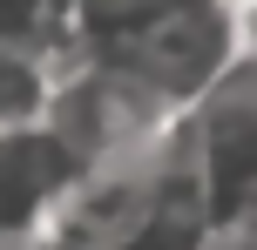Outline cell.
Here are the masks:
<instances>
[{"label":"cell","mask_w":257,"mask_h":250,"mask_svg":"<svg viewBox=\"0 0 257 250\" xmlns=\"http://www.w3.org/2000/svg\"><path fill=\"white\" fill-rule=\"evenodd\" d=\"M250 21L230 0H149L128 27L108 41H95L88 54H102L108 68H122L149 102H163L169 115H190L217 75L244 54Z\"/></svg>","instance_id":"cell-1"},{"label":"cell","mask_w":257,"mask_h":250,"mask_svg":"<svg viewBox=\"0 0 257 250\" xmlns=\"http://www.w3.org/2000/svg\"><path fill=\"white\" fill-rule=\"evenodd\" d=\"M183 129H190V169L203 183L217 237L223 230H244L257 216V21H250L244 54L183 115Z\"/></svg>","instance_id":"cell-2"},{"label":"cell","mask_w":257,"mask_h":250,"mask_svg":"<svg viewBox=\"0 0 257 250\" xmlns=\"http://www.w3.org/2000/svg\"><path fill=\"white\" fill-rule=\"evenodd\" d=\"M81 183V156L61 135L41 129H7L0 135V250L34 243L48 230L54 203Z\"/></svg>","instance_id":"cell-3"},{"label":"cell","mask_w":257,"mask_h":250,"mask_svg":"<svg viewBox=\"0 0 257 250\" xmlns=\"http://www.w3.org/2000/svg\"><path fill=\"white\" fill-rule=\"evenodd\" d=\"M75 61H88V54H54V48L0 34V135L7 129H41L54 115V95H61Z\"/></svg>","instance_id":"cell-4"},{"label":"cell","mask_w":257,"mask_h":250,"mask_svg":"<svg viewBox=\"0 0 257 250\" xmlns=\"http://www.w3.org/2000/svg\"><path fill=\"white\" fill-rule=\"evenodd\" d=\"M230 7H237V14H244V21H257V0H230Z\"/></svg>","instance_id":"cell-5"},{"label":"cell","mask_w":257,"mask_h":250,"mask_svg":"<svg viewBox=\"0 0 257 250\" xmlns=\"http://www.w3.org/2000/svg\"><path fill=\"white\" fill-rule=\"evenodd\" d=\"M14 250H48V243H14Z\"/></svg>","instance_id":"cell-6"}]
</instances>
